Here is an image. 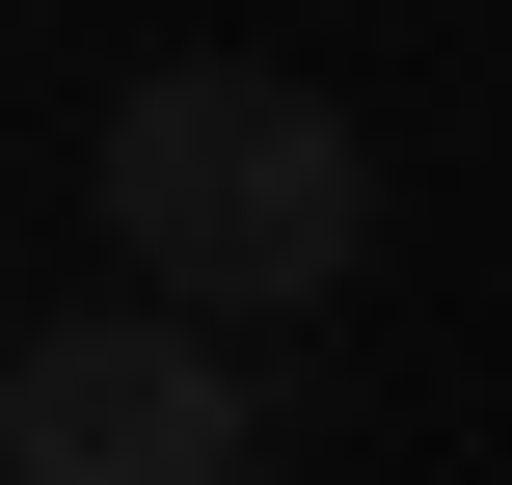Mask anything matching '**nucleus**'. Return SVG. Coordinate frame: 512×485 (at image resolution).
I'll list each match as a JSON object with an SVG mask.
<instances>
[{
	"mask_svg": "<svg viewBox=\"0 0 512 485\" xmlns=\"http://www.w3.org/2000/svg\"><path fill=\"white\" fill-rule=\"evenodd\" d=\"M81 189H108V243H135L162 297H216V324H297V297L378 270V135H351L324 81H270V54H135L108 135H81Z\"/></svg>",
	"mask_w": 512,
	"mask_h": 485,
	"instance_id": "nucleus-1",
	"label": "nucleus"
},
{
	"mask_svg": "<svg viewBox=\"0 0 512 485\" xmlns=\"http://www.w3.org/2000/svg\"><path fill=\"white\" fill-rule=\"evenodd\" d=\"M270 459V378L216 351V297H54L0 351V485H243Z\"/></svg>",
	"mask_w": 512,
	"mask_h": 485,
	"instance_id": "nucleus-2",
	"label": "nucleus"
}]
</instances>
